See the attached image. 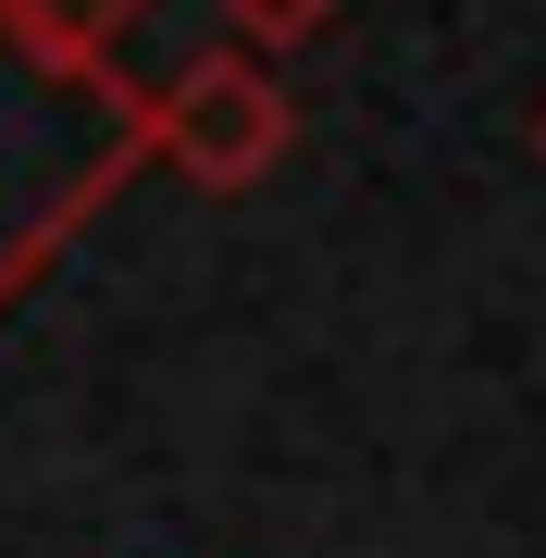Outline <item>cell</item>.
I'll return each instance as SVG.
<instances>
[{
    "label": "cell",
    "mask_w": 546,
    "mask_h": 558,
    "mask_svg": "<svg viewBox=\"0 0 546 558\" xmlns=\"http://www.w3.org/2000/svg\"><path fill=\"white\" fill-rule=\"evenodd\" d=\"M149 161V87L124 75H62V62L0 38V311L62 260L87 211Z\"/></svg>",
    "instance_id": "obj_1"
},
{
    "label": "cell",
    "mask_w": 546,
    "mask_h": 558,
    "mask_svg": "<svg viewBox=\"0 0 546 558\" xmlns=\"http://www.w3.org/2000/svg\"><path fill=\"white\" fill-rule=\"evenodd\" d=\"M299 149V100L274 87L262 50H199L174 62L162 87H149V161H174L186 186H211V199H236V186H262L274 161Z\"/></svg>",
    "instance_id": "obj_2"
},
{
    "label": "cell",
    "mask_w": 546,
    "mask_h": 558,
    "mask_svg": "<svg viewBox=\"0 0 546 558\" xmlns=\"http://www.w3.org/2000/svg\"><path fill=\"white\" fill-rule=\"evenodd\" d=\"M137 13H149V0H0V38L38 50V62H62V75H112Z\"/></svg>",
    "instance_id": "obj_3"
},
{
    "label": "cell",
    "mask_w": 546,
    "mask_h": 558,
    "mask_svg": "<svg viewBox=\"0 0 546 558\" xmlns=\"http://www.w3.org/2000/svg\"><path fill=\"white\" fill-rule=\"evenodd\" d=\"M336 13H348V0H223V38H236V50H311V38H336Z\"/></svg>",
    "instance_id": "obj_4"
}]
</instances>
